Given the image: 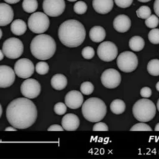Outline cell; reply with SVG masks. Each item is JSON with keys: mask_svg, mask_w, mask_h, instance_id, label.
Returning a JSON list of instances; mask_svg holds the SVG:
<instances>
[{"mask_svg": "<svg viewBox=\"0 0 159 159\" xmlns=\"http://www.w3.org/2000/svg\"><path fill=\"white\" fill-rule=\"evenodd\" d=\"M157 110H159V98L158 101L157 102Z\"/></svg>", "mask_w": 159, "mask_h": 159, "instance_id": "47", "label": "cell"}, {"mask_svg": "<svg viewBox=\"0 0 159 159\" xmlns=\"http://www.w3.org/2000/svg\"><path fill=\"white\" fill-rule=\"evenodd\" d=\"M148 39L151 43L159 44V29H152L148 34Z\"/></svg>", "mask_w": 159, "mask_h": 159, "instance_id": "32", "label": "cell"}, {"mask_svg": "<svg viewBox=\"0 0 159 159\" xmlns=\"http://www.w3.org/2000/svg\"><path fill=\"white\" fill-rule=\"evenodd\" d=\"M129 46L130 50L134 51H141L144 48V39L141 36H132L129 41Z\"/></svg>", "mask_w": 159, "mask_h": 159, "instance_id": "23", "label": "cell"}, {"mask_svg": "<svg viewBox=\"0 0 159 159\" xmlns=\"http://www.w3.org/2000/svg\"><path fill=\"white\" fill-rule=\"evenodd\" d=\"M121 80L120 73L115 69H107L101 75V83L108 89L116 88L120 84Z\"/></svg>", "mask_w": 159, "mask_h": 159, "instance_id": "12", "label": "cell"}, {"mask_svg": "<svg viewBox=\"0 0 159 159\" xmlns=\"http://www.w3.org/2000/svg\"><path fill=\"white\" fill-rule=\"evenodd\" d=\"M10 29L14 35L20 36L26 32L27 25L26 23L21 19H16L11 23Z\"/></svg>", "mask_w": 159, "mask_h": 159, "instance_id": "22", "label": "cell"}, {"mask_svg": "<svg viewBox=\"0 0 159 159\" xmlns=\"http://www.w3.org/2000/svg\"><path fill=\"white\" fill-rule=\"evenodd\" d=\"M41 87L39 82L34 79H28L22 82L20 91L22 95L29 99H34L41 93Z\"/></svg>", "mask_w": 159, "mask_h": 159, "instance_id": "10", "label": "cell"}, {"mask_svg": "<svg viewBox=\"0 0 159 159\" xmlns=\"http://www.w3.org/2000/svg\"><path fill=\"white\" fill-rule=\"evenodd\" d=\"M0 30H1V38H2V30L1 29H0Z\"/></svg>", "mask_w": 159, "mask_h": 159, "instance_id": "49", "label": "cell"}, {"mask_svg": "<svg viewBox=\"0 0 159 159\" xmlns=\"http://www.w3.org/2000/svg\"><path fill=\"white\" fill-rule=\"evenodd\" d=\"M126 109L125 102L120 99H116L111 102L110 104V110L115 115H120L124 113Z\"/></svg>", "mask_w": 159, "mask_h": 159, "instance_id": "24", "label": "cell"}, {"mask_svg": "<svg viewBox=\"0 0 159 159\" xmlns=\"http://www.w3.org/2000/svg\"><path fill=\"white\" fill-rule=\"evenodd\" d=\"M114 5L113 0H93V7L94 10L101 15L109 13L112 10Z\"/></svg>", "mask_w": 159, "mask_h": 159, "instance_id": "19", "label": "cell"}, {"mask_svg": "<svg viewBox=\"0 0 159 159\" xmlns=\"http://www.w3.org/2000/svg\"><path fill=\"white\" fill-rule=\"evenodd\" d=\"M147 71L148 73L154 76H159V60L152 59L147 65Z\"/></svg>", "mask_w": 159, "mask_h": 159, "instance_id": "25", "label": "cell"}, {"mask_svg": "<svg viewBox=\"0 0 159 159\" xmlns=\"http://www.w3.org/2000/svg\"><path fill=\"white\" fill-rule=\"evenodd\" d=\"M154 130H159V123H157L156 125V127L154 128Z\"/></svg>", "mask_w": 159, "mask_h": 159, "instance_id": "44", "label": "cell"}, {"mask_svg": "<svg viewBox=\"0 0 159 159\" xmlns=\"http://www.w3.org/2000/svg\"><path fill=\"white\" fill-rule=\"evenodd\" d=\"M138 65V57L131 51H124L120 53L117 58V66L123 72H132L136 70Z\"/></svg>", "mask_w": 159, "mask_h": 159, "instance_id": "7", "label": "cell"}, {"mask_svg": "<svg viewBox=\"0 0 159 159\" xmlns=\"http://www.w3.org/2000/svg\"><path fill=\"white\" fill-rule=\"evenodd\" d=\"M4 1L8 4H16L19 2L20 0H4Z\"/></svg>", "mask_w": 159, "mask_h": 159, "instance_id": "41", "label": "cell"}, {"mask_svg": "<svg viewBox=\"0 0 159 159\" xmlns=\"http://www.w3.org/2000/svg\"><path fill=\"white\" fill-rule=\"evenodd\" d=\"M0 53H1V58H0V60L1 61V60H3L4 56L5 55H4V52H3V51H2V50L0 51Z\"/></svg>", "mask_w": 159, "mask_h": 159, "instance_id": "43", "label": "cell"}, {"mask_svg": "<svg viewBox=\"0 0 159 159\" xmlns=\"http://www.w3.org/2000/svg\"><path fill=\"white\" fill-rule=\"evenodd\" d=\"M65 101L66 106L72 109H78L81 107L84 102V97L78 91L72 90L66 95Z\"/></svg>", "mask_w": 159, "mask_h": 159, "instance_id": "15", "label": "cell"}, {"mask_svg": "<svg viewBox=\"0 0 159 159\" xmlns=\"http://www.w3.org/2000/svg\"><path fill=\"white\" fill-rule=\"evenodd\" d=\"M80 125V119L75 114L68 113L62 118L61 126L65 130H76L78 129Z\"/></svg>", "mask_w": 159, "mask_h": 159, "instance_id": "18", "label": "cell"}, {"mask_svg": "<svg viewBox=\"0 0 159 159\" xmlns=\"http://www.w3.org/2000/svg\"><path fill=\"white\" fill-rule=\"evenodd\" d=\"M140 95L143 98H148L152 95V91L150 88L147 87H143L140 91Z\"/></svg>", "mask_w": 159, "mask_h": 159, "instance_id": "37", "label": "cell"}, {"mask_svg": "<svg viewBox=\"0 0 159 159\" xmlns=\"http://www.w3.org/2000/svg\"><path fill=\"white\" fill-rule=\"evenodd\" d=\"M93 130H105V131H107L109 130V128L107 126V125L105 123L103 122H98V123H95L93 126Z\"/></svg>", "mask_w": 159, "mask_h": 159, "instance_id": "38", "label": "cell"}, {"mask_svg": "<svg viewBox=\"0 0 159 159\" xmlns=\"http://www.w3.org/2000/svg\"><path fill=\"white\" fill-rule=\"evenodd\" d=\"M49 69L50 67L48 64L45 61L38 62L35 66L36 72L41 75H44L48 73L49 71Z\"/></svg>", "mask_w": 159, "mask_h": 159, "instance_id": "30", "label": "cell"}, {"mask_svg": "<svg viewBox=\"0 0 159 159\" xmlns=\"http://www.w3.org/2000/svg\"><path fill=\"white\" fill-rule=\"evenodd\" d=\"M95 55V51L94 48L91 47H84L82 50V57L87 60H90L94 57Z\"/></svg>", "mask_w": 159, "mask_h": 159, "instance_id": "34", "label": "cell"}, {"mask_svg": "<svg viewBox=\"0 0 159 159\" xmlns=\"http://www.w3.org/2000/svg\"><path fill=\"white\" fill-rule=\"evenodd\" d=\"M138 1H139V2H149L152 0H138Z\"/></svg>", "mask_w": 159, "mask_h": 159, "instance_id": "45", "label": "cell"}, {"mask_svg": "<svg viewBox=\"0 0 159 159\" xmlns=\"http://www.w3.org/2000/svg\"><path fill=\"white\" fill-rule=\"evenodd\" d=\"M137 15L139 18L147 19L152 15V11L149 7L143 6L137 10Z\"/></svg>", "mask_w": 159, "mask_h": 159, "instance_id": "28", "label": "cell"}, {"mask_svg": "<svg viewBox=\"0 0 159 159\" xmlns=\"http://www.w3.org/2000/svg\"><path fill=\"white\" fill-rule=\"evenodd\" d=\"M159 18L156 15H151L148 18L145 19V25L151 29H154L159 25Z\"/></svg>", "mask_w": 159, "mask_h": 159, "instance_id": "31", "label": "cell"}, {"mask_svg": "<svg viewBox=\"0 0 159 159\" xmlns=\"http://www.w3.org/2000/svg\"><path fill=\"white\" fill-rule=\"evenodd\" d=\"M82 113L88 121L98 122L106 115L107 106L101 99L95 97L90 98L82 104Z\"/></svg>", "mask_w": 159, "mask_h": 159, "instance_id": "4", "label": "cell"}, {"mask_svg": "<svg viewBox=\"0 0 159 159\" xmlns=\"http://www.w3.org/2000/svg\"><path fill=\"white\" fill-rule=\"evenodd\" d=\"M44 13L50 17H57L64 12L66 8L65 0H43Z\"/></svg>", "mask_w": 159, "mask_h": 159, "instance_id": "13", "label": "cell"}, {"mask_svg": "<svg viewBox=\"0 0 159 159\" xmlns=\"http://www.w3.org/2000/svg\"><path fill=\"white\" fill-rule=\"evenodd\" d=\"M89 36L92 41L98 43L104 40L106 36V32L102 26H95L90 29Z\"/></svg>", "mask_w": 159, "mask_h": 159, "instance_id": "20", "label": "cell"}, {"mask_svg": "<svg viewBox=\"0 0 159 159\" xmlns=\"http://www.w3.org/2000/svg\"><path fill=\"white\" fill-rule=\"evenodd\" d=\"M15 72L17 76L22 79L29 78L34 74L35 67L31 60L23 58L18 60L15 65Z\"/></svg>", "mask_w": 159, "mask_h": 159, "instance_id": "11", "label": "cell"}, {"mask_svg": "<svg viewBox=\"0 0 159 159\" xmlns=\"http://www.w3.org/2000/svg\"><path fill=\"white\" fill-rule=\"evenodd\" d=\"M16 80V72L10 66H0V87L6 88L11 87Z\"/></svg>", "mask_w": 159, "mask_h": 159, "instance_id": "14", "label": "cell"}, {"mask_svg": "<svg viewBox=\"0 0 159 159\" xmlns=\"http://www.w3.org/2000/svg\"><path fill=\"white\" fill-rule=\"evenodd\" d=\"M38 110L34 102L28 98H18L11 101L6 109L8 122L19 129H27L36 121Z\"/></svg>", "mask_w": 159, "mask_h": 159, "instance_id": "1", "label": "cell"}, {"mask_svg": "<svg viewBox=\"0 0 159 159\" xmlns=\"http://www.w3.org/2000/svg\"><path fill=\"white\" fill-rule=\"evenodd\" d=\"M14 11L12 7L6 3L0 4V26H5L13 21Z\"/></svg>", "mask_w": 159, "mask_h": 159, "instance_id": "16", "label": "cell"}, {"mask_svg": "<svg viewBox=\"0 0 159 159\" xmlns=\"http://www.w3.org/2000/svg\"><path fill=\"white\" fill-rule=\"evenodd\" d=\"M57 45L55 40L48 35L40 34L31 41L30 50L37 59L47 60L51 58L56 52Z\"/></svg>", "mask_w": 159, "mask_h": 159, "instance_id": "3", "label": "cell"}, {"mask_svg": "<svg viewBox=\"0 0 159 159\" xmlns=\"http://www.w3.org/2000/svg\"><path fill=\"white\" fill-rule=\"evenodd\" d=\"M67 106L66 104L63 102H57L56 103L54 106V111L56 113V114L61 116L65 114L67 111Z\"/></svg>", "mask_w": 159, "mask_h": 159, "instance_id": "33", "label": "cell"}, {"mask_svg": "<svg viewBox=\"0 0 159 159\" xmlns=\"http://www.w3.org/2000/svg\"><path fill=\"white\" fill-rule=\"evenodd\" d=\"M38 3L37 0H23L22 7L25 11L28 13L35 12L38 8Z\"/></svg>", "mask_w": 159, "mask_h": 159, "instance_id": "26", "label": "cell"}, {"mask_svg": "<svg viewBox=\"0 0 159 159\" xmlns=\"http://www.w3.org/2000/svg\"><path fill=\"white\" fill-rule=\"evenodd\" d=\"M58 38L60 42L69 48L80 46L85 41L86 30L84 26L76 20H67L59 26Z\"/></svg>", "mask_w": 159, "mask_h": 159, "instance_id": "2", "label": "cell"}, {"mask_svg": "<svg viewBox=\"0 0 159 159\" xmlns=\"http://www.w3.org/2000/svg\"><path fill=\"white\" fill-rule=\"evenodd\" d=\"M130 27L131 20L126 15H119L116 16L113 20V28L118 32H126L130 29Z\"/></svg>", "mask_w": 159, "mask_h": 159, "instance_id": "17", "label": "cell"}, {"mask_svg": "<svg viewBox=\"0 0 159 159\" xmlns=\"http://www.w3.org/2000/svg\"><path fill=\"white\" fill-rule=\"evenodd\" d=\"M156 88L157 91L159 92V81L156 84Z\"/></svg>", "mask_w": 159, "mask_h": 159, "instance_id": "46", "label": "cell"}, {"mask_svg": "<svg viewBox=\"0 0 159 159\" xmlns=\"http://www.w3.org/2000/svg\"><path fill=\"white\" fill-rule=\"evenodd\" d=\"M80 92L84 95H88L92 94L94 90V85L89 81L84 82L80 87Z\"/></svg>", "mask_w": 159, "mask_h": 159, "instance_id": "27", "label": "cell"}, {"mask_svg": "<svg viewBox=\"0 0 159 159\" xmlns=\"http://www.w3.org/2000/svg\"><path fill=\"white\" fill-rule=\"evenodd\" d=\"M130 131L134 130H146V131H152V128L145 122L137 123L134 125L130 129Z\"/></svg>", "mask_w": 159, "mask_h": 159, "instance_id": "35", "label": "cell"}, {"mask_svg": "<svg viewBox=\"0 0 159 159\" xmlns=\"http://www.w3.org/2000/svg\"><path fill=\"white\" fill-rule=\"evenodd\" d=\"M117 6L122 8L130 7L133 2V0H115Z\"/></svg>", "mask_w": 159, "mask_h": 159, "instance_id": "36", "label": "cell"}, {"mask_svg": "<svg viewBox=\"0 0 159 159\" xmlns=\"http://www.w3.org/2000/svg\"><path fill=\"white\" fill-rule=\"evenodd\" d=\"M28 24L29 29L32 32L41 34L45 32L49 28L50 20L45 13L36 12L29 17Z\"/></svg>", "mask_w": 159, "mask_h": 159, "instance_id": "6", "label": "cell"}, {"mask_svg": "<svg viewBox=\"0 0 159 159\" xmlns=\"http://www.w3.org/2000/svg\"><path fill=\"white\" fill-rule=\"evenodd\" d=\"M68 1H70V2H75V1H76L77 0H67Z\"/></svg>", "mask_w": 159, "mask_h": 159, "instance_id": "48", "label": "cell"}, {"mask_svg": "<svg viewBox=\"0 0 159 159\" xmlns=\"http://www.w3.org/2000/svg\"><path fill=\"white\" fill-rule=\"evenodd\" d=\"M132 113L138 121L148 122L155 117L156 107L152 101L143 98L134 104L132 107Z\"/></svg>", "mask_w": 159, "mask_h": 159, "instance_id": "5", "label": "cell"}, {"mask_svg": "<svg viewBox=\"0 0 159 159\" xmlns=\"http://www.w3.org/2000/svg\"><path fill=\"white\" fill-rule=\"evenodd\" d=\"M118 49L116 44L111 41H105L99 45L97 48V55L101 60L110 62L116 59Z\"/></svg>", "mask_w": 159, "mask_h": 159, "instance_id": "9", "label": "cell"}, {"mask_svg": "<svg viewBox=\"0 0 159 159\" xmlns=\"http://www.w3.org/2000/svg\"><path fill=\"white\" fill-rule=\"evenodd\" d=\"M65 130L64 128L61 126H60L58 125H52L50 126L47 130H49V131H51V130H59V131H63Z\"/></svg>", "mask_w": 159, "mask_h": 159, "instance_id": "39", "label": "cell"}, {"mask_svg": "<svg viewBox=\"0 0 159 159\" xmlns=\"http://www.w3.org/2000/svg\"><path fill=\"white\" fill-rule=\"evenodd\" d=\"M5 130H6V131H8V130H13V131H16L17 130V129L15 128V127H13V126H10V127H7V128H6L5 129Z\"/></svg>", "mask_w": 159, "mask_h": 159, "instance_id": "42", "label": "cell"}, {"mask_svg": "<svg viewBox=\"0 0 159 159\" xmlns=\"http://www.w3.org/2000/svg\"><path fill=\"white\" fill-rule=\"evenodd\" d=\"M2 50L7 58L16 59L22 56L24 46L20 39L16 38H10L4 42Z\"/></svg>", "mask_w": 159, "mask_h": 159, "instance_id": "8", "label": "cell"}, {"mask_svg": "<svg viewBox=\"0 0 159 159\" xmlns=\"http://www.w3.org/2000/svg\"><path fill=\"white\" fill-rule=\"evenodd\" d=\"M87 4L84 1H80L75 3L73 7L74 11L78 15H84L87 10Z\"/></svg>", "mask_w": 159, "mask_h": 159, "instance_id": "29", "label": "cell"}, {"mask_svg": "<svg viewBox=\"0 0 159 159\" xmlns=\"http://www.w3.org/2000/svg\"><path fill=\"white\" fill-rule=\"evenodd\" d=\"M51 85L54 89L61 91L67 87V80L65 75L62 74H56L51 80Z\"/></svg>", "mask_w": 159, "mask_h": 159, "instance_id": "21", "label": "cell"}, {"mask_svg": "<svg viewBox=\"0 0 159 159\" xmlns=\"http://www.w3.org/2000/svg\"><path fill=\"white\" fill-rule=\"evenodd\" d=\"M153 8L155 13L159 17V0H155Z\"/></svg>", "mask_w": 159, "mask_h": 159, "instance_id": "40", "label": "cell"}]
</instances>
